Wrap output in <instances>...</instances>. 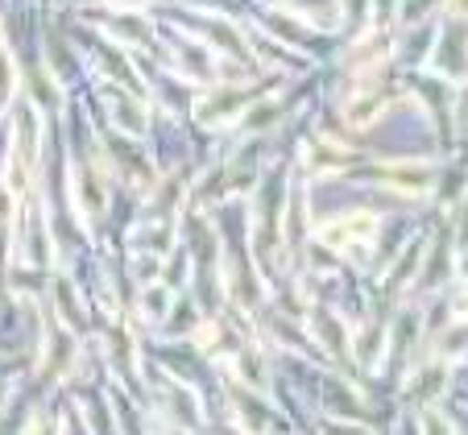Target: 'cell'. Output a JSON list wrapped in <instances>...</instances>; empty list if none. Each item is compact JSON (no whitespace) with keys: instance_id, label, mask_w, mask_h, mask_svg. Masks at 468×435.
Wrapping results in <instances>:
<instances>
[{"instance_id":"1","label":"cell","mask_w":468,"mask_h":435,"mask_svg":"<svg viewBox=\"0 0 468 435\" xmlns=\"http://www.w3.org/2000/svg\"><path fill=\"white\" fill-rule=\"evenodd\" d=\"M378 178L389 186V191H402V196H427L435 183L427 162H389V166L378 170Z\"/></svg>"},{"instance_id":"2","label":"cell","mask_w":468,"mask_h":435,"mask_svg":"<svg viewBox=\"0 0 468 435\" xmlns=\"http://www.w3.org/2000/svg\"><path fill=\"white\" fill-rule=\"evenodd\" d=\"M373 232H378V216L353 212V216H340V220L324 224V228H319V240L332 249H345V245H356V240H369Z\"/></svg>"},{"instance_id":"3","label":"cell","mask_w":468,"mask_h":435,"mask_svg":"<svg viewBox=\"0 0 468 435\" xmlns=\"http://www.w3.org/2000/svg\"><path fill=\"white\" fill-rule=\"evenodd\" d=\"M307 166L311 175H336V170L348 166V150H340L327 137H315V142H307Z\"/></svg>"},{"instance_id":"4","label":"cell","mask_w":468,"mask_h":435,"mask_svg":"<svg viewBox=\"0 0 468 435\" xmlns=\"http://www.w3.org/2000/svg\"><path fill=\"white\" fill-rule=\"evenodd\" d=\"M381 112H386V96H381V91H361V96H353L345 104V121L353 124V129H365V124H373Z\"/></svg>"},{"instance_id":"5","label":"cell","mask_w":468,"mask_h":435,"mask_svg":"<svg viewBox=\"0 0 468 435\" xmlns=\"http://www.w3.org/2000/svg\"><path fill=\"white\" fill-rule=\"evenodd\" d=\"M112 121L121 124L124 133L142 137V133H145V121H150V116H145V108L137 104V100H129V96H121V91H116V100H112Z\"/></svg>"},{"instance_id":"6","label":"cell","mask_w":468,"mask_h":435,"mask_svg":"<svg viewBox=\"0 0 468 435\" xmlns=\"http://www.w3.org/2000/svg\"><path fill=\"white\" fill-rule=\"evenodd\" d=\"M75 196H80V207H88V212H100V207H104V186H100L96 170H80Z\"/></svg>"},{"instance_id":"7","label":"cell","mask_w":468,"mask_h":435,"mask_svg":"<svg viewBox=\"0 0 468 435\" xmlns=\"http://www.w3.org/2000/svg\"><path fill=\"white\" fill-rule=\"evenodd\" d=\"M232 104H245V91H224V96H212L204 108H199V121L212 124V121H224V116H232L237 108Z\"/></svg>"},{"instance_id":"8","label":"cell","mask_w":468,"mask_h":435,"mask_svg":"<svg viewBox=\"0 0 468 435\" xmlns=\"http://www.w3.org/2000/svg\"><path fill=\"white\" fill-rule=\"evenodd\" d=\"M13 96H17V67H13L9 50L0 46V108L9 104Z\"/></svg>"},{"instance_id":"9","label":"cell","mask_w":468,"mask_h":435,"mask_svg":"<svg viewBox=\"0 0 468 435\" xmlns=\"http://www.w3.org/2000/svg\"><path fill=\"white\" fill-rule=\"evenodd\" d=\"M145 315H162V311H166V307H162V302H166V291H162V286H154V291H145Z\"/></svg>"},{"instance_id":"10","label":"cell","mask_w":468,"mask_h":435,"mask_svg":"<svg viewBox=\"0 0 468 435\" xmlns=\"http://www.w3.org/2000/svg\"><path fill=\"white\" fill-rule=\"evenodd\" d=\"M13 216V186L9 183H0V224Z\"/></svg>"},{"instance_id":"11","label":"cell","mask_w":468,"mask_h":435,"mask_svg":"<svg viewBox=\"0 0 468 435\" xmlns=\"http://www.w3.org/2000/svg\"><path fill=\"white\" fill-rule=\"evenodd\" d=\"M443 9L456 13V17H468V0H443Z\"/></svg>"},{"instance_id":"12","label":"cell","mask_w":468,"mask_h":435,"mask_svg":"<svg viewBox=\"0 0 468 435\" xmlns=\"http://www.w3.org/2000/svg\"><path fill=\"white\" fill-rule=\"evenodd\" d=\"M460 307H464V311H468V291H464V294H460Z\"/></svg>"},{"instance_id":"13","label":"cell","mask_w":468,"mask_h":435,"mask_svg":"<svg viewBox=\"0 0 468 435\" xmlns=\"http://www.w3.org/2000/svg\"><path fill=\"white\" fill-rule=\"evenodd\" d=\"M121 5H145V0H121Z\"/></svg>"}]
</instances>
